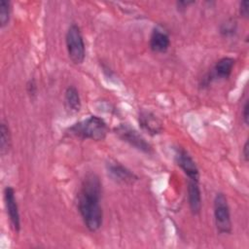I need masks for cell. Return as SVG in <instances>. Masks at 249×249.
Here are the masks:
<instances>
[{"instance_id":"19","label":"cell","mask_w":249,"mask_h":249,"mask_svg":"<svg viewBox=\"0 0 249 249\" xmlns=\"http://www.w3.org/2000/svg\"><path fill=\"white\" fill-rule=\"evenodd\" d=\"M242 119H243V123L247 125L248 121H249V102H248V100L245 101L243 108H242Z\"/></svg>"},{"instance_id":"5","label":"cell","mask_w":249,"mask_h":249,"mask_svg":"<svg viewBox=\"0 0 249 249\" xmlns=\"http://www.w3.org/2000/svg\"><path fill=\"white\" fill-rule=\"evenodd\" d=\"M115 133L118 135L120 139L126 142L133 148L141 151L145 154H152L153 148L152 146L146 141V139L132 126L127 124H121L114 129Z\"/></svg>"},{"instance_id":"4","label":"cell","mask_w":249,"mask_h":249,"mask_svg":"<svg viewBox=\"0 0 249 249\" xmlns=\"http://www.w3.org/2000/svg\"><path fill=\"white\" fill-rule=\"evenodd\" d=\"M213 209L217 231L221 233H230L231 231V212L227 196L223 193L216 194Z\"/></svg>"},{"instance_id":"12","label":"cell","mask_w":249,"mask_h":249,"mask_svg":"<svg viewBox=\"0 0 249 249\" xmlns=\"http://www.w3.org/2000/svg\"><path fill=\"white\" fill-rule=\"evenodd\" d=\"M234 63L235 60L232 57L225 56L220 58L213 67L211 77L216 79H228L232 72Z\"/></svg>"},{"instance_id":"7","label":"cell","mask_w":249,"mask_h":249,"mask_svg":"<svg viewBox=\"0 0 249 249\" xmlns=\"http://www.w3.org/2000/svg\"><path fill=\"white\" fill-rule=\"evenodd\" d=\"M4 200L11 225L14 231L16 232H18L20 230V217L16 198V192L13 187L7 186L4 189Z\"/></svg>"},{"instance_id":"6","label":"cell","mask_w":249,"mask_h":249,"mask_svg":"<svg viewBox=\"0 0 249 249\" xmlns=\"http://www.w3.org/2000/svg\"><path fill=\"white\" fill-rule=\"evenodd\" d=\"M175 161L179 165V167L184 171L189 180L198 181L199 179V171L198 168L190 156V154L183 148L178 147L175 150Z\"/></svg>"},{"instance_id":"3","label":"cell","mask_w":249,"mask_h":249,"mask_svg":"<svg viewBox=\"0 0 249 249\" xmlns=\"http://www.w3.org/2000/svg\"><path fill=\"white\" fill-rule=\"evenodd\" d=\"M65 44L68 56L74 64H82L86 57V47L80 27L73 23L66 32Z\"/></svg>"},{"instance_id":"10","label":"cell","mask_w":249,"mask_h":249,"mask_svg":"<svg viewBox=\"0 0 249 249\" xmlns=\"http://www.w3.org/2000/svg\"><path fill=\"white\" fill-rule=\"evenodd\" d=\"M149 46L154 53H165L170 46L169 35L167 34V32H165L163 29L160 27L154 28L150 36Z\"/></svg>"},{"instance_id":"11","label":"cell","mask_w":249,"mask_h":249,"mask_svg":"<svg viewBox=\"0 0 249 249\" xmlns=\"http://www.w3.org/2000/svg\"><path fill=\"white\" fill-rule=\"evenodd\" d=\"M188 201L194 215L199 214L201 210V193L198 181H188Z\"/></svg>"},{"instance_id":"17","label":"cell","mask_w":249,"mask_h":249,"mask_svg":"<svg viewBox=\"0 0 249 249\" xmlns=\"http://www.w3.org/2000/svg\"><path fill=\"white\" fill-rule=\"evenodd\" d=\"M26 90H27V93L31 96V97H34L37 93V84L35 82L34 79L32 80H29L26 84Z\"/></svg>"},{"instance_id":"8","label":"cell","mask_w":249,"mask_h":249,"mask_svg":"<svg viewBox=\"0 0 249 249\" xmlns=\"http://www.w3.org/2000/svg\"><path fill=\"white\" fill-rule=\"evenodd\" d=\"M140 127L150 135L161 133L163 126L160 120L152 112L141 111L138 117Z\"/></svg>"},{"instance_id":"14","label":"cell","mask_w":249,"mask_h":249,"mask_svg":"<svg viewBox=\"0 0 249 249\" xmlns=\"http://www.w3.org/2000/svg\"><path fill=\"white\" fill-rule=\"evenodd\" d=\"M11 147V132L9 125L1 121L0 124V153L2 156L6 155Z\"/></svg>"},{"instance_id":"18","label":"cell","mask_w":249,"mask_h":249,"mask_svg":"<svg viewBox=\"0 0 249 249\" xmlns=\"http://www.w3.org/2000/svg\"><path fill=\"white\" fill-rule=\"evenodd\" d=\"M248 14H249V2L244 0V1L240 2V4H239V15L242 18H247Z\"/></svg>"},{"instance_id":"9","label":"cell","mask_w":249,"mask_h":249,"mask_svg":"<svg viewBox=\"0 0 249 249\" xmlns=\"http://www.w3.org/2000/svg\"><path fill=\"white\" fill-rule=\"evenodd\" d=\"M107 170L109 175L119 183L131 184L138 180V177L131 170L119 162L107 163Z\"/></svg>"},{"instance_id":"20","label":"cell","mask_w":249,"mask_h":249,"mask_svg":"<svg viewBox=\"0 0 249 249\" xmlns=\"http://www.w3.org/2000/svg\"><path fill=\"white\" fill-rule=\"evenodd\" d=\"M194 1H179L177 2V7L179 10H185L186 8H188L189 5L193 4Z\"/></svg>"},{"instance_id":"2","label":"cell","mask_w":249,"mask_h":249,"mask_svg":"<svg viewBox=\"0 0 249 249\" xmlns=\"http://www.w3.org/2000/svg\"><path fill=\"white\" fill-rule=\"evenodd\" d=\"M68 133L82 139H91L101 141L105 139L108 133L107 124L103 119L97 116H89V118L75 123L68 127Z\"/></svg>"},{"instance_id":"1","label":"cell","mask_w":249,"mask_h":249,"mask_svg":"<svg viewBox=\"0 0 249 249\" xmlns=\"http://www.w3.org/2000/svg\"><path fill=\"white\" fill-rule=\"evenodd\" d=\"M101 187L99 177L94 173H89L83 180L78 195V210L89 231H98L103 222L100 204Z\"/></svg>"},{"instance_id":"16","label":"cell","mask_w":249,"mask_h":249,"mask_svg":"<svg viewBox=\"0 0 249 249\" xmlns=\"http://www.w3.org/2000/svg\"><path fill=\"white\" fill-rule=\"evenodd\" d=\"M236 29H237L236 21L233 19H228L221 24L220 33L224 37H231L236 33Z\"/></svg>"},{"instance_id":"15","label":"cell","mask_w":249,"mask_h":249,"mask_svg":"<svg viewBox=\"0 0 249 249\" xmlns=\"http://www.w3.org/2000/svg\"><path fill=\"white\" fill-rule=\"evenodd\" d=\"M11 3L7 0L0 1V25L1 27H5L8 25L11 17Z\"/></svg>"},{"instance_id":"13","label":"cell","mask_w":249,"mask_h":249,"mask_svg":"<svg viewBox=\"0 0 249 249\" xmlns=\"http://www.w3.org/2000/svg\"><path fill=\"white\" fill-rule=\"evenodd\" d=\"M64 104L68 111L72 113H77L80 111L82 103L79 91L76 87L69 86L64 93Z\"/></svg>"},{"instance_id":"21","label":"cell","mask_w":249,"mask_h":249,"mask_svg":"<svg viewBox=\"0 0 249 249\" xmlns=\"http://www.w3.org/2000/svg\"><path fill=\"white\" fill-rule=\"evenodd\" d=\"M248 141H246L244 143V146H243V149H242V155H243V158L245 160V161L248 160V157H249V153H248Z\"/></svg>"}]
</instances>
